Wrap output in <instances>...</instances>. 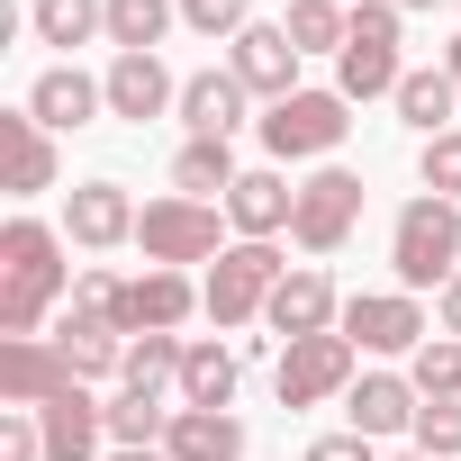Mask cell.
Segmentation results:
<instances>
[{
    "mask_svg": "<svg viewBox=\"0 0 461 461\" xmlns=\"http://www.w3.org/2000/svg\"><path fill=\"white\" fill-rule=\"evenodd\" d=\"M443 335H461V272L443 281Z\"/></svg>",
    "mask_w": 461,
    "mask_h": 461,
    "instance_id": "obj_39",
    "label": "cell"
},
{
    "mask_svg": "<svg viewBox=\"0 0 461 461\" xmlns=\"http://www.w3.org/2000/svg\"><path fill=\"white\" fill-rule=\"evenodd\" d=\"M407 443H416V452H434V461H461V398H425Z\"/></svg>",
    "mask_w": 461,
    "mask_h": 461,
    "instance_id": "obj_33",
    "label": "cell"
},
{
    "mask_svg": "<svg viewBox=\"0 0 461 461\" xmlns=\"http://www.w3.org/2000/svg\"><path fill=\"white\" fill-rule=\"evenodd\" d=\"M362 226V172H344V163H317L308 181H299V217H290V236L308 245V254H335L344 236Z\"/></svg>",
    "mask_w": 461,
    "mask_h": 461,
    "instance_id": "obj_8",
    "label": "cell"
},
{
    "mask_svg": "<svg viewBox=\"0 0 461 461\" xmlns=\"http://www.w3.org/2000/svg\"><path fill=\"white\" fill-rule=\"evenodd\" d=\"M398 10H443V0H398Z\"/></svg>",
    "mask_w": 461,
    "mask_h": 461,
    "instance_id": "obj_42",
    "label": "cell"
},
{
    "mask_svg": "<svg viewBox=\"0 0 461 461\" xmlns=\"http://www.w3.org/2000/svg\"><path fill=\"white\" fill-rule=\"evenodd\" d=\"M335 317H344V299H335V281H326L317 263H299V272L272 290V308H263V326H272L281 344H299V335H335Z\"/></svg>",
    "mask_w": 461,
    "mask_h": 461,
    "instance_id": "obj_13",
    "label": "cell"
},
{
    "mask_svg": "<svg viewBox=\"0 0 461 461\" xmlns=\"http://www.w3.org/2000/svg\"><path fill=\"white\" fill-rule=\"evenodd\" d=\"M163 434H172V407L163 398H136V389L109 398V443L118 452H163Z\"/></svg>",
    "mask_w": 461,
    "mask_h": 461,
    "instance_id": "obj_29",
    "label": "cell"
},
{
    "mask_svg": "<svg viewBox=\"0 0 461 461\" xmlns=\"http://www.w3.org/2000/svg\"><path fill=\"white\" fill-rule=\"evenodd\" d=\"M226 73H236L254 100H290V91H299V46H290V28H263V19H254L236 46H226Z\"/></svg>",
    "mask_w": 461,
    "mask_h": 461,
    "instance_id": "obj_12",
    "label": "cell"
},
{
    "mask_svg": "<svg viewBox=\"0 0 461 461\" xmlns=\"http://www.w3.org/2000/svg\"><path fill=\"white\" fill-rule=\"evenodd\" d=\"M100 91H109V118H127V127L181 109V82L163 73V55H118V64L100 73Z\"/></svg>",
    "mask_w": 461,
    "mask_h": 461,
    "instance_id": "obj_14",
    "label": "cell"
},
{
    "mask_svg": "<svg viewBox=\"0 0 461 461\" xmlns=\"http://www.w3.org/2000/svg\"><path fill=\"white\" fill-rule=\"evenodd\" d=\"M335 335H353V353H416L425 308H416V290H362V299H344Z\"/></svg>",
    "mask_w": 461,
    "mask_h": 461,
    "instance_id": "obj_9",
    "label": "cell"
},
{
    "mask_svg": "<svg viewBox=\"0 0 461 461\" xmlns=\"http://www.w3.org/2000/svg\"><path fill=\"white\" fill-rule=\"evenodd\" d=\"M344 136H353V100H344V91H290V100H272V118H263V145H272L281 163H326Z\"/></svg>",
    "mask_w": 461,
    "mask_h": 461,
    "instance_id": "obj_4",
    "label": "cell"
},
{
    "mask_svg": "<svg viewBox=\"0 0 461 461\" xmlns=\"http://www.w3.org/2000/svg\"><path fill=\"white\" fill-rule=\"evenodd\" d=\"M398 0H353V37L335 55V91L344 100H398L407 64H398Z\"/></svg>",
    "mask_w": 461,
    "mask_h": 461,
    "instance_id": "obj_3",
    "label": "cell"
},
{
    "mask_svg": "<svg viewBox=\"0 0 461 461\" xmlns=\"http://www.w3.org/2000/svg\"><path fill=\"white\" fill-rule=\"evenodd\" d=\"M73 389V362L55 335H0V398L10 407H46Z\"/></svg>",
    "mask_w": 461,
    "mask_h": 461,
    "instance_id": "obj_10",
    "label": "cell"
},
{
    "mask_svg": "<svg viewBox=\"0 0 461 461\" xmlns=\"http://www.w3.org/2000/svg\"><path fill=\"white\" fill-rule=\"evenodd\" d=\"M136 199H127V181H82L73 190V208H64V236L82 245V254H109V245H136Z\"/></svg>",
    "mask_w": 461,
    "mask_h": 461,
    "instance_id": "obj_11",
    "label": "cell"
},
{
    "mask_svg": "<svg viewBox=\"0 0 461 461\" xmlns=\"http://www.w3.org/2000/svg\"><path fill=\"white\" fill-rule=\"evenodd\" d=\"M407 380H416V398H461V335H425Z\"/></svg>",
    "mask_w": 461,
    "mask_h": 461,
    "instance_id": "obj_32",
    "label": "cell"
},
{
    "mask_svg": "<svg viewBox=\"0 0 461 461\" xmlns=\"http://www.w3.org/2000/svg\"><path fill=\"white\" fill-rule=\"evenodd\" d=\"M55 344H64L73 380H118V371H127V335H118V326H91V317H64V326H55Z\"/></svg>",
    "mask_w": 461,
    "mask_h": 461,
    "instance_id": "obj_25",
    "label": "cell"
},
{
    "mask_svg": "<svg viewBox=\"0 0 461 461\" xmlns=\"http://www.w3.org/2000/svg\"><path fill=\"white\" fill-rule=\"evenodd\" d=\"M181 19V0H109V46L118 55H154Z\"/></svg>",
    "mask_w": 461,
    "mask_h": 461,
    "instance_id": "obj_27",
    "label": "cell"
},
{
    "mask_svg": "<svg viewBox=\"0 0 461 461\" xmlns=\"http://www.w3.org/2000/svg\"><path fill=\"white\" fill-rule=\"evenodd\" d=\"M344 10H353V0H344Z\"/></svg>",
    "mask_w": 461,
    "mask_h": 461,
    "instance_id": "obj_45",
    "label": "cell"
},
{
    "mask_svg": "<svg viewBox=\"0 0 461 461\" xmlns=\"http://www.w3.org/2000/svg\"><path fill=\"white\" fill-rule=\"evenodd\" d=\"M416 172H425V190H434V199H461V127H452V136H434Z\"/></svg>",
    "mask_w": 461,
    "mask_h": 461,
    "instance_id": "obj_36",
    "label": "cell"
},
{
    "mask_svg": "<svg viewBox=\"0 0 461 461\" xmlns=\"http://www.w3.org/2000/svg\"><path fill=\"white\" fill-rule=\"evenodd\" d=\"M398 461H434V452H398Z\"/></svg>",
    "mask_w": 461,
    "mask_h": 461,
    "instance_id": "obj_43",
    "label": "cell"
},
{
    "mask_svg": "<svg viewBox=\"0 0 461 461\" xmlns=\"http://www.w3.org/2000/svg\"><path fill=\"white\" fill-rule=\"evenodd\" d=\"M226 217H236V236H245V245H272L281 226L299 217V190H290L281 172H245L236 190H226Z\"/></svg>",
    "mask_w": 461,
    "mask_h": 461,
    "instance_id": "obj_19",
    "label": "cell"
},
{
    "mask_svg": "<svg viewBox=\"0 0 461 461\" xmlns=\"http://www.w3.org/2000/svg\"><path fill=\"white\" fill-rule=\"evenodd\" d=\"M452 10H461V0H452Z\"/></svg>",
    "mask_w": 461,
    "mask_h": 461,
    "instance_id": "obj_44",
    "label": "cell"
},
{
    "mask_svg": "<svg viewBox=\"0 0 461 461\" xmlns=\"http://www.w3.org/2000/svg\"><path fill=\"white\" fill-rule=\"evenodd\" d=\"M389 263H398V290H443L461 272V199L416 190L389 226Z\"/></svg>",
    "mask_w": 461,
    "mask_h": 461,
    "instance_id": "obj_2",
    "label": "cell"
},
{
    "mask_svg": "<svg viewBox=\"0 0 461 461\" xmlns=\"http://www.w3.org/2000/svg\"><path fill=\"white\" fill-rule=\"evenodd\" d=\"M100 109H109V91H100L82 64H55V73H37V82H28V118H37L46 136H64V127H91Z\"/></svg>",
    "mask_w": 461,
    "mask_h": 461,
    "instance_id": "obj_17",
    "label": "cell"
},
{
    "mask_svg": "<svg viewBox=\"0 0 461 461\" xmlns=\"http://www.w3.org/2000/svg\"><path fill=\"white\" fill-rule=\"evenodd\" d=\"M398 118H407L425 145H434V136H452V127H461V82H452L443 64H416V73L398 82Z\"/></svg>",
    "mask_w": 461,
    "mask_h": 461,
    "instance_id": "obj_21",
    "label": "cell"
},
{
    "mask_svg": "<svg viewBox=\"0 0 461 461\" xmlns=\"http://www.w3.org/2000/svg\"><path fill=\"white\" fill-rule=\"evenodd\" d=\"M118 461H172V452H118Z\"/></svg>",
    "mask_w": 461,
    "mask_h": 461,
    "instance_id": "obj_41",
    "label": "cell"
},
{
    "mask_svg": "<svg viewBox=\"0 0 461 461\" xmlns=\"http://www.w3.org/2000/svg\"><path fill=\"white\" fill-rule=\"evenodd\" d=\"M416 407H425V398H416L407 371H362V380L344 389V416H353V434H371V443H380V434H416Z\"/></svg>",
    "mask_w": 461,
    "mask_h": 461,
    "instance_id": "obj_15",
    "label": "cell"
},
{
    "mask_svg": "<svg viewBox=\"0 0 461 461\" xmlns=\"http://www.w3.org/2000/svg\"><path fill=\"white\" fill-rule=\"evenodd\" d=\"M64 290H73L64 236L46 217H10V226H0V335H37Z\"/></svg>",
    "mask_w": 461,
    "mask_h": 461,
    "instance_id": "obj_1",
    "label": "cell"
},
{
    "mask_svg": "<svg viewBox=\"0 0 461 461\" xmlns=\"http://www.w3.org/2000/svg\"><path fill=\"white\" fill-rule=\"evenodd\" d=\"M308 461H371V434H317Z\"/></svg>",
    "mask_w": 461,
    "mask_h": 461,
    "instance_id": "obj_38",
    "label": "cell"
},
{
    "mask_svg": "<svg viewBox=\"0 0 461 461\" xmlns=\"http://www.w3.org/2000/svg\"><path fill=\"white\" fill-rule=\"evenodd\" d=\"M136 245H145V263L154 272H181V263H217L226 254V236H217V208L208 199H154L145 217H136Z\"/></svg>",
    "mask_w": 461,
    "mask_h": 461,
    "instance_id": "obj_6",
    "label": "cell"
},
{
    "mask_svg": "<svg viewBox=\"0 0 461 461\" xmlns=\"http://www.w3.org/2000/svg\"><path fill=\"white\" fill-rule=\"evenodd\" d=\"M172 461H245V425L226 407H172V434H163Z\"/></svg>",
    "mask_w": 461,
    "mask_h": 461,
    "instance_id": "obj_20",
    "label": "cell"
},
{
    "mask_svg": "<svg viewBox=\"0 0 461 461\" xmlns=\"http://www.w3.org/2000/svg\"><path fill=\"white\" fill-rule=\"evenodd\" d=\"M0 154H10V190H19V199L55 190V136H46L28 109H10V118H0Z\"/></svg>",
    "mask_w": 461,
    "mask_h": 461,
    "instance_id": "obj_23",
    "label": "cell"
},
{
    "mask_svg": "<svg viewBox=\"0 0 461 461\" xmlns=\"http://www.w3.org/2000/svg\"><path fill=\"white\" fill-rule=\"evenodd\" d=\"M181 28H199V37H226V46H236V37L254 28V0H181Z\"/></svg>",
    "mask_w": 461,
    "mask_h": 461,
    "instance_id": "obj_35",
    "label": "cell"
},
{
    "mask_svg": "<svg viewBox=\"0 0 461 461\" xmlns=\"http://www.w3.org/2000/svg\"><path fill=\"white\" fill-rule=\"evenodd\" d=\"M37 434H46V461H91V452L109 443V407L73 380L64 398H46V407H37Z\"/></svg>",
    "mask_w": 461,
    "mask_h": 461,
    "instance_id": "obj_16",
    "label": "cell"
},
{
    "mask_svg": "<svg viewBox=\"0 0 461 461\" xmlns=\"http://www.w3.org/2000/svg\"><path fill=\"white\" fill-rule=\"evenodd\" d=\"M28 28L46 46H91V37H109V0H37Z\"/></svg>",
    "mask_w": 461,
    "mask_h": 461,
    "instance_id": "obj_30",
    "label": "cell"
},
{
    "mask_svg": "<svg viewBox=\"0 0 461 461\" xmlns=\"http://www.w3.org/2000/svg\"><path fill=\"white\" fill-rule=\"evenodd\" d=\"M236 181H245V172H236V145H226V136H190V145L172 154V190H181V199H226Z\"/></svg>",
    "mask_w": 461,
    "mask_h": 461,
    "instance_id": "obj_24",
    "label": "cell"
},
{
    "mask_svg": "<svg viewBox=\"0 0 461 461\" xmlns=\"http://www.w3.org/2000/svg\"><path fill=\"white\" fill-rule=\"evenodd\" d=\"M290 281V263L272 254V245H226L217 263H208V281H199V299H208V317L217 326H254L263 308H272V290Z\"/></svg>",
    "mask_w": 461,
    "mask_h": 461,
    "instance_id": "obj_5",
    "label": "cell"
},
{
    "mask_svg": "<svg viewBox=\"0 0 461 461\" xmlns=\"http://www.w3.org/2000/svg\"><path fill=\"white\" fill-rule=\"evenodd\" d=\"M236 398V353L226 344H181V407H226Z\"/></svg>",
    "mask_w": 461,
    "mask_h": 461,
    "instance_id": "obj_28",
    "label": "cell"
},
{
    "mask_svg": "<svg viewBox=\"0 0 461 461\" xmlns=\"http://www.w3.org/2000/svg\"><path fill=\"white\" fill-rule=\"evenodd\" d=\"M362 353H353V335H299V344H281V407H326V398H344L362 371H353Z\"/></svg>",
    "mask_w": 461,
    "mask_h": 461,
    "instance_id": "obj_7",
    "label": "cell"
},
{
    "mask_svg": "<svg viewBox=\"0 0 461 461\" xmlns=\"http://www.w3.org/2000/svg\"><path fill=\"white\" fill-rule=\"evenodd\" d=\"M199 308H208V299L190 290V272H145V281H127V335H181Z\"/></svg>",
    "mask_w": 461,
    "mask_h": 461,
    "instance_id": "obj_18",
    "label": "cell"
},
{
    "mask_svg": "<svg viewBox=\"0 0 461 461\" xmlns=\"http://www.w3.org/2000/svg\"><path fill=\"white\" fill-rule=\"evenodd\" d=\"M73 317H91V326H118V335H127V281L82 272V281H73Z\"/></svg>",
    "mask_w": 461,
    "mask_h": 461,
    "instance_id": "obj_34",
    "label": "cell"
},
{
    "mask_svg": "<svg viewBox=\"0 0 461 461\" xmlns=\"http://www.w3.org/2000/svg\"><path fill=\"white\" fill-rule=\"evenodd\" d=\"M0 461H46V434H37V407H0Z\"/></svg>",
    "mask_w": 461,
    "mask_h": 461,
    "instance_id": "obj_37",
    "label": "cell"
},
{
    "mask_svg": "<svg viewBox=\"0 0 461 461\" xmlns=\"http://www.w3.org/2000/svg\"><path fill=\"white\" fill-rule=\"evenodd\" d=\"M443 73H452V82H461V37H452V46H443Z\"/></svg>",
    "mask_w": 461,
    "mask_h": 461,
    "instance_id": "obj_40",
    "label": "cell"
},
{
    "mask_svg": "<svg viewBox=\"0 0 461 461\" xmlns=\"http://www.w3.org/2000/svg\"><path fill=\"white\" fill-rule=\"evenodd\" d=\"M118 389H136V398L181 389V335H127V371H118Z\"/></svg>",
    "mask_w": 461,
    "mask_h": 461,
    "instance_id": "obj_26",
    "label": "cell"
},
{
    "mask_svg": "<svg viewBox=\"0 0 461 461\" xmlns=\"http://www.w3.org/2000/svg\"><path fill=\"white\" fill-rule=\"evenodd\" d=\"M245 100H254V91H245L236 73H190V82H181V127H190V136H236V127H245Z\"/></svg>",
    "mask_w": 461,
    "mask_h": 461,
    "instance_id": "obj_22",
    "label": "cell"
},
{
    "mask_svg": "<svg viewBox=\"0 0 461 461\" xmlns=\"http://www.w3.org/2000/svg\"><path fill=\"white\" fill-rule=\"evenodd\" d=\"M290 46L299 55H344V37H353V10H344V0H290Z\"/></svg>",
    "mask_w": 461,
    "mask_h": 461,
    "instance_id": "obj_31",
    "label": "cell"
}]
</instances>
